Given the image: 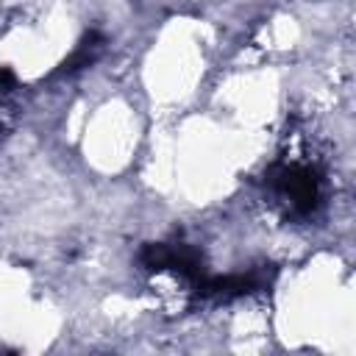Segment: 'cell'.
Listing matches in <instances>:
<instances>
[{
	"mask_svg": "<svg viewBox=\"0 0 356 356\" xmlns=\"http://www.w3.org/2000/svg\"><path fill=\"white\" fill-rule=\"evenodd\" d=\"M103 44H106V39H103V33L100 31H89L81 42H78V47L61 61V67L56 70V75H72V72H78V70H83V67H89V64H95L97 61V56L103 53Z\"/></svg>",
	"mask_w": 356,
	"mask_h": 356,
	"instance_id": "obj_4",
	"label": "cell"
},
{
	"mask_svg": "<svg viewBox=\"0 0 356 356\" xmlns=\"http://www.w3.org/2000/svg\"><path fill=\"white\" fill-rule=\"evenodd\" d=\"M3 131H6V128H3V122H0V139H3Z\"/></svg>",
	"mask_w": 356,
	"mask_h": 356,
	"instance_id": "obj_6",
	"label": "cell"
},
{
	"mask_svg": "<svg viewBox=\"0 0 356 356\" xmlns=\"http://www.w3.org/2000/svg\"><path fill=\"white\" fill-rule=\"evenodd\" d=\"M17 86V78L8 67H0V92H11Z\"/></svg>",
	"mask_w": 356,
	"mask_h": 356,
	"instance_id": "obj_5",
	"label": "cell"
},
{
	"mask_svg": "<svg viewBox=\"0 0 356 356\" xmlns=\"http://www.w3.org/2000/svg\"><path fill=\"white\" fill-rule=\"evenodd\" d=\"M139 264L150 273H175L192 289L206 278L203 256L192 245L184 242H150L139 253Z\"/></svg>",
	"mask_w": 356,
	"mask_h": 356,
	"instance_id": "obj_2",
	"label": "cell"
},
{
	"mask_svg": "<svg viewBox=\"0 0 356 356\" xmlns=\"http://www.w3.org/2000/svg\"><path fill=\"white\" fill-rule=\"evenodd\" d=\"M270 284L267 270H248V273H228V275H206L192 292L197 300L211 303H228L245 295H253Z\"/></svg>",
	"mask_w": 356,
	"mask_h": 356,
	"instance_id": "obj_3",
	"label": "cell"
},
{
	"mask_svg": "<svg viewBox=\"0 0 356 356\" xmlns=\"http://www.w3.org/2000/svg\"><path fill=\"white\" fill-rule=\"evenodd\" d=\"M267 186L295 217H309L320 206V186L323 178L312 164L298 161H278L267 170Z\"/></svg>",
	"mask_w": 356,
	"mask_h": 356,
	"instance_id": "obj_1",
	"label": "cell"
}]
</instances>
